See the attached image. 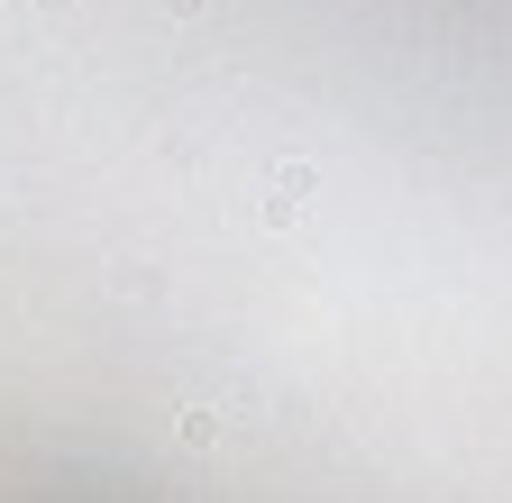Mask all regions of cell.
<instances>
[{"label": "cell", "mask_w": 512, "mask_h": 503, "mask_svg": "<svg viewBox=\"0 0 512 503\" xmlns=\"http://www.w3.org/2000/svg\"><path fill=\"white\" fill-rule=\"evenodd\" d=\"M302 193H311V174H302V165H284V174H275V220H284Z\"/></svg>", "instance_id": "1"}]
</instances>
